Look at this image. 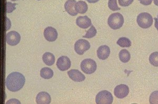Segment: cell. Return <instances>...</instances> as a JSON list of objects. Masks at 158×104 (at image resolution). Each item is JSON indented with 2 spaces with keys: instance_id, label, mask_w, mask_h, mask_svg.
<instances>
[{
  "instance_id": "1",
  "label": "cell",
  "mask_w": 158,
  "mask_h": 104,
  "mask_svg": "<svg viewBox=\"0 0 158 104\" xmlns=\"http://www.w3.org/2000/svg\"><path fill=\"white\" fill-rule=\"evenodd\" d=\"M25 82V77L19 72H12L7 76L6 85L10 91L16 92L23 88Z\"/></svg>"
},
{
  "instance_id": "2",
  "label": "cell",
  "mask_w": 158,
  "mask_h": 104,
  "mask_svg": "<svg viewBox=\"0 0 158 104\" xmlns=\"http://www.w3.org/2000/svg\"><path fill=\"white\" fill-rule=\"evenodd\" d=\"M108 25L112 29L120 28L124 23L123 16L120 13H113L110 15L108 20Z\"/></svg>"
},
{
  "instance_id": "3",
  "label": "cell",
  "mask_w": 158,
  "mask_h": 104,
  "mask_svg": "<svg viewBox=\"0 0 158 104\" xmlns=\"http://www.w3.org/2000/svg\"><path fill=\"white\" fill-rule=\"evenodd\" d=\"M153 20L152 16L148 13H140L137 17V23L142 28L147 29L151 27L152 25Z\"/></svg>"
},
{
  "instance_id": "4",
  "label": "cell",
  "mask_w": 158,
  "mask_h": 104,
  "mask_svg": "<svg viewBox=\"0 0 158 104\" xmlns=\"http://www.w3.org/2000/svg\"><path fill=\"white\" fill-rule=\"evenodd\" d=\"M113 100L112 94L106 90L100 91L95 98V102L98 104H111Z\"/></svg>"
},
{
  "instance_id": "5",
  "label": "cell",
  "mask_w": 158,
  "mask_h": 104,
  "mask_svg": "<svg viewBox=\"0 0 158 104\" xmlns=\"http://www.w3.org/2000/svg\"><path fill=\"white\" fill-rule=\"evenodd\" d=\"M81 69L83 72L87 74H91L95 72L97 69V65L94 60L86 59L83 60L81 63Z\"/></svg>"
},
{
  "instance_id": "6",
  "label": "cell",
  "mask_w": 158,
  "mask_h": 104,
  "mask_svg": "<svg viewBox=\"0 0 158 104\" xmlns=\"http://www.w3.org/2000/svg\"><path fill=\"white\" fill-rule=\"evenodd\" d=\"M91 46L88 41L85 39H79L74 45V50L77 54L83 55L85 52L88 50Z\"/></svg>"
},
{
  "instance_id": "7",
  "label": "cell",
  "mask_w": 158,
  "mask_h": 104,
  "mask_svg": "<svg viewBox=\"0 0 158 104\" xmlns=\"http://www.w3.org/2000/svg\"><path fill=\"white\" fill-rule=\"evenodd\" d=\"M6 42L11 46L18 45L21 40L20 34L15 31H11L6 35Z\"/></svg>"
},
{
  "instance_id": "8",
  "label": "cell",
  "mask_w": 158,
  "mask_h": 104,
  "mask_svg": "<svg viewBox=\"0 0 158 104\" xmlns=\"http://www.w3.org/2000/svg\"><path fill=\"white\" fill-rule=\"evenodd\" d=\"M56 66L59 70L61 71H65L70 69L71 66V62L67 56H62L59 58L57 60Z\"/></svg>"
},
{
  "instance_id": "9",
  "label": "cell",
  "mask_w": 158,
  "mask_h": 104,
  "mask_svg": "<svg viewBox=\"0 0 158 104\" xmlns=\"http://www.w3.org/2000/svg\"><path fill=\"white\" fill-rule=\"evenodd\" d=\"M129 93V88L127 85L124 84L118 85L115 87L114 90V94L118 98H124Z\"/></svg>"
},
{
  "instance_id": "10",
  "label": "cell",
  "mask_w": 158,
  "mask_h": 104,
  "mask_svg": "<svg viewBox=\"0 0 158 104\" xmlns=\"http://www.w3.org/2000/svg\"><path fill=\"white\" fill-rule=\"evenodd\" d=\"M44 36L47 41L53 42L58 38V32L53 27H47L44 31Z\"/></svg>"
},
{
  "instance_id": "11",
  "label": "cell",
  "mask_w": 158,
  "mask_h": 104,
  "mask_svg": "<svg viewBox=\"0 0 158 104\" xmlns=\"http://www.w3.org/2000/svg\"><path fill=\"white\" fill-rule=\"evenodd\" d=\"M68 74L70 79L74 82H81L85 80V76L79 70L72 69L68 72Z\"/></svg>"
},
{
  "instance_id": "12",
  "label": "cell",
  "mask_w": 158,
  "mask_h": 104,
  "mask_svg": "<svg viewBox=\"0 0 158 104\" xmlns=\"http://www.w3.org/2000/svg\"><path fill=\"white\" fill-rule=\"evenodd\" d=\"M76 24L81 28L86 29L91 26V20L87 16H79L76 20Z\"/></svg>"
},
{
  "instance_id": "13",
  "label": "cell",
  "mask_w": 158,
  "mask_h": 104,
  "mask_svg": "<svg viewBox=\"0 0 158 104\" xmlns=\"http://www.w3.org/2000/svg\"><path fill=\"white\" fill-rule=\"evenodd\" d=\"M51 102V97L49 93L42 91L38 94L36 97V102L39 104H49Z\"/></svg>"
},
{
  "instance_id": "14",
  "label": "cell",
  "mask_w": 158,
  "mask_h": 104,
  "mask_svg": "<svg viewBox=\"0 0 158 104\" xmlns=\"http://www.w3.org/2000/svg\"><path fill=\"white\" fill-rule=\"evenodd\" d=\"M110 54V49L106 45H103L97 50V56L99 59L101 60H106L109 57Z\"/></svg>"
},
{
  "instance_id": "15",
  "label": "cell",
  "mask_w": 158,
  "mask_h": 104,
  "mask_svg": "<svg viewBox=\"0 0 158 104\" xmlns=\"http://www.w3.org/2000/svg\"><path fill=\"white\" fill-rule=\"evenodd\" d=\"M76 3L77 2L76 0H68L65 3V10L71 16H76L78 13L76 11L75 8Z\"/></svg>"
},
{
  "instance_id": "16",
  "label": "cell",
  "mask_w": 158,
  "mask_h": 104,
  "mask_svg": "<svg viewBox=\"0 0 158 104\" xmlns=\"http://www.w3.org/2000/svg\"><path fill=\"white\" fill-rule=\"evenodd\" d=\"M44 63L48 66H51L55 62V57L50 52H45L42 56Z\"/></svg>"
},
{
  "instance_id": "17",
  "label": "cell",
  "mask_w": 158,
  "mask_h": 104,
  "mask_svg": "<svg viewBox=\"0 0 158 104\" xmlns=\"http://www.w3.org/2000/svg\"><path fill=\"white\" fill-rule=\"evenodd\" d=\"M75 8L77 13L82 14H85L87 12L88 9V6L86 2L82 1H79L77 2Z\"/></svg>"
},
{
  "instance_id": "18",
  "label": "cell",
  "mask_w": 158,
  "mask_h": 104,
  "mask_svg": "<svg viewBox=\"0 0 158 104\" xmlns=\"http://www.w3.org/2000/svg\"><path fill=\"white\" fill-rule=\"evenodd\" d=\"M54 74L53 71L51 69L45 67L42 69L40 71V76L43 79L48 80L50 79L53 77Z\"/></svg>"
},
{
  "instance_id": "19",
  "label": "cell",
  "mask_w": 158,
  "mask_h": 104,
  "mask_svg": "<svg viewBox=\"0 0 158 104\" xmlns=\"http://www.w3.org/2000/svg\"><path fill=\"white\" fill-rule=\"evenodd\" d=\"M118 57L120 61L123 63H127L130 61L131 58V55L129 51L127 49H122L119 52Z\"/></svg>"
},
{
  "instance_id": "20",
  "label": "cell",
  "mask_w": 158,
  "mask_h": 104,
  "mask_svg": "<svg viewBox=\"0 0 158 104\" xmlns=\"http://www.w3.org/2000/svg\"><path fill=\"white\" fill-rule=\"evenodd\" d=\"M117 45L121 47L129 48L131 47V41L130 40L126 37H121L118 39L117 42Z\"/></svg>"
},
{
  "instance_id": "21",
  "label": "cell",
  "mask_w": 158,
  "mask_h": 104,
  "mask_svg": "<svg viewBox=\"0 0 158 104\" xmlns=\"http://www.w3.org/2000/svg\"><path fill=\"white\" fill-rule=\"evenodd\" d=\"M149 61L151 65L158 67V52H153L149 57Z\"/></svg>"
},
{
  "instance_id": "22",
  "label": "cell",
  "mask_w": 158,
  "mask_h": 104,
  "mask_svg": "<svg viewBox=\"0 0 158 104\" xmlns=\"http://www.w3.org/2000/svg\"><path fill=\"white\" fill-rule=\"evenodd\" d=\"M97 31L96 30V29L94 27V25H92L91 28L86 32V34L85 35V36H83V37L86 38H93L97 35Z\"/></svg>"
},
{
  "instance_id": "23",
  "label": "cell",
  "mask_w": 158,
  "mask_h": 104,
  "mask_svg": "<svg viewBox=\"0 0 158 104\" xmlns=\"http://www.w3.org/2000/svg\"><path fill=\"white\" fill-rule=\"evenodd\" d=\"M108 6L110 9L112 11H118L121 9L117 4V0H109Z\"/></svg>"
},
{
  "instance_id": "24",
  "label": "cell",
  "mask_w": 158,
  "mask_h": 104,
  "mask_svg": "<svg viewBox=\"0 0 158 104\" xmlns=\"http://www.w3.org/2000/svg\"><path fill=\"white\" fill-rule=\"evenodd\" d=\"M149 102L151 104H158V91L151 93L149 98Z\"/></svg>"
},
{
  "instance_id": "25",
  "label": "cell",
  "mask_w": 158,
  "mask_h": 104,
  "mask_svg": "<svg viewBox=\"0 0 158 104\" xmlns=\"http://www.w3.org/2000/svg\"><path fill=\"white\" fill-rule=\"evenodd\" d=\"M17 5L16 3H12L11 2H7L6 3V13H11L13 11L16 9L15 8V6Z\"/></svg>"
},
{
  "instance_id": "26",
  "label": "cell",
  "mask_w": 158,
  "mask_h": 104,
  "mask_svg": "<svg viewBox=\"0 0 158 104\" xmlns=\"http://www.w3.org/2000/svg\"><path fill=\"white\" fill-rule=\"evenodd\" d=\"M120 6L123 7H127L131 5L134 0H118Z\"/></svg>"
},
{
  "instance_id": "27",
  "label": "cell",
  "mask_w": 158,
  "mask_h": 104,
  "mask_svg": "<svg viewBox=\"0 0 158 104\" xmlns=\"http://www.w3.org/2000/svg\"><path fill=\"white\" fill-rule=\"evenodd\" d=\"M140 3L143 6H149L152 3V0H139Z\"/></svg>"
},
{
  "instance_id": "28",
  "label": "cell",
  "mask_w": 158,
  "mask_h": 104,
  "mask_svg": "<svg viewBox=\"0 0 158 104\" xmlns=\"http://www.w3.org/2000/svg\"><path fill=\"white\" fill-rule=\"evenodd\" d=\"M154 20H155V26L156 28V29H157V31H158V17H157V18H154Z\"/></svg>"
},
{
  "instance_id": "29",
  "label": "cell",
  "mask_w": 158,
  "mask_h": 104,
  "mask_svg": "<svg viewBox=\"0 0 158 104\" xmlns=\"http://www.w3.org/2000/svg\"><path fill=\"white\" fill-rule=\"evenodd\" d=\"M89 3H97V2H98L99 0H86Z\"/></svg>"
},
{
  "instance_id": "30",
  "label": "cell",
  "mask_w": 158,
  "mask_h": 104,
  "mask_svg": "<svg viewBox=\"0 0 158 104\" xmlns=\"http://www.w3.org/2000/svg\"><path fill=\"white\" fill-rule=\"evenodd\" d=\"M153 1H154V3L155 5L158 6V0H153Z\"/></svg>"
},
{
  "instance_id": "31",
  "label": "cell",
  "mask_w": 158,
  "mask_h": 104,
  "mask_svg": "<svg viewBox=\"0 0 158 104\" xmlns=\"http://www.w3.org/2000/svg\"><path fill=\"white\" fill-rule=\"evenodd\" d=\"M12 1H18V0H11Z\"/></svg>"
},
{
  "instance_id": "32",
  "label": "cell",
  "mask_w": 158,
  "mask_h": 104,
  "mask_svg": "<svg viewBox=\"0 0 158 104\" xmlns=\"http://www.w3.org/2000/svg\"><path fill=\"white\" fill-rule=\"evenodd\" d=\"M38 1H40V0H38Z\"/></svg>"
}]
</instances>
